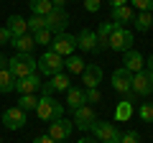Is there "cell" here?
I'll list each match as a JSON object with an SVG mask.
<instances>
[{
    "label": "cell",
    "instance_id": "cell-44",
    "mask_svg": "<svg viewBox=\"0 0 153 143\" xmlns=\"http://www.w3.org/2000/svg\"><path fill=\"white\" fill-rule=\"evenodd\" d=\"M151 16H153V10H151Z\"/></svg>",
    "mask_w": 153,
    "mask_h": 143
},
{
    "label": "cell",
    "instance_id": "cell-38",
    "mask_svg": "<svg viewBox=\"0 0 153 143\" xmlns=\"http://www.w3.org/2000/svg\"><path fill=\"white\" fill-rule=\"evenodd\" d=\"M112 8H120V5H130V0H110Z\"/></svg>",
    "mask_w": 153,
    "mask_h": 143
},
{
    "label": "cell",
    "instance_id": "cell-16",
    "mask_svg": "<svg viewBox=\"0 0 153 143\" xmlns=\"http://www.w3.org/2000/svg\"><path fill=\"white\" fill-rule=\"evenodd\" d=\"M100 82H102V66L87 64V66H84V72H82V84L87 89H92V87H100Z\"/></svg>",
    "mask_w": 153,
    "mask_h": 143
},
{
    "label": "cell",
    "instance_id": "cell-28",
    "mask_svg": "<svg viewBox=\"0 0 153 143\" xmlns=\"http://www.w3.org/2000/svg\"><path fill=\"white\" fill-rule=\"evenodd\" d=\"M133 26L138 28V31H148V28L153 26V16L151 13H135V21H133Z\"/></svg>",
    "mask_w": 153,
    "mask_h": 143
},
{
    "label": "cell",
    "instance_id": "cell-26",
    "mask_svg": "<svg viewBox=\"0 0 153 143\" xmlns=\"http://www.w3.org/2000/svg\"><path fill=\"white\" fill-rule=\"evenodd\" d=\"M115 23H102V26L97 28V49H107V41H110V33H112Z\"/></svg>",
    "mask_w": 153,
    "mask_h": 143
},
{
    "label": "cell",
    "instance_id": "cell-10",
    "mask_svg": "<svg viewBox=\"0 0 153 143\" xmlns=\"http://www.w3.org/2000/svg\"><path fill=\"white\" fill-rule=\"evenodd\" d=\"M28 123V115L21 110V107H8L5 112H3V125L8 128V130H21V128H26Z\"/></svg>",
    "mask_w": 153,
    "mask_h": 143
},
{
    "label": "cell",
    "instance_id": "cell-31",
    "mask_svg": "<svg viewBox=\"0 0 153 143\" xmlns=\"http://www.w3.org/2000/svg\"><path fill=\"white\" fill-rule=\"evenodd\" d=\"M33 39H36L38 46H49L51 39H54V33H51L49 28H44V31H36V33H33Z\"/></svg>",
    "mask_w": 153,
    "mask_h": 143
},
{
    "label": "cell",
    "instance_id": "cell-41",
    "mask_svg": "<svg viewBox=\"0 0 153 143\" xmlns=\"http://www.w3.org/2000/svg\"><path fill=\"white\" fill-rule=\"evenodd\" d=\"M76 143H97V141H94V138H79Z\"/></svg>",
    "mask_w": 153,
    "mask_h": 143
},
{
    "label": "cell",
    "instance_id": "cell-30",
    "mask_svg": "<svg viewBox=\"0 0 153 143\" xmlns=\"http://www.w3.org/2000/svg\"><path fill=\"white\" fill-rule=\"evenodd\" d=\"M138 115H140L143 123H153V102H143L138 107Z\"/></svg>",
    "mask_w": 153,
    "mask_h": 143
},
{
    "label": "cell",
    "instance_id": "cell-9",
    "mask_svg": "<svg viewBox=\"0 0 153 143\" xmlns=\"http://www.w3.org/2000/svg\"><path fill=\"white\" fill-rule=\"evenodd\" d=\"M110 82H112V89H115V92H120V95H130L133 92V74L125 69V66L115 69Z\"/></svg>",
    "mask_w": 153,
    "mask_h": 143
},
{
    "label": "cell",
    "instance_id": "cell-1",
    "mask_svg": "<svg viewBox=\"0 0 153 143\" xmlns=\"http://www.w3.org/2000/svg\"><path fill=\"white\" fill-rule=\"evenodd\" d=\"M64 105L56 102L54 95H41L38 97V105H36V118L38 120H44V123H54L59 120V118H64Z\"/></svg>",
    "mask_w": 153,
    "mask_h": 143
},
{
    "label": "cell",
    "instance_id": "cell-23",
    "mask_svg": "<svg viewBox=\"0 0 153 143\" xmlns=\"http://www.w3.org/2000/svg\"><path fill=\"white\" fill-rule=\"evenodd\" d=\"M28 5H31L33 16H44V18L54 10V3H51V0H28Z\"/></svg>",
    "mask_w": 153,
    "mask_h": 143
},
{
    "label": "cell",
    "instance_id": "cell-7",
    "mask_svg": "<svg viewBox=\"0 0 153 143\" xmlns=\"http://www.w3.org/2000/svg\"><path fill=\"white\" fill-rule=\"evenodd\" d=\"M133 95H140V97L153 95V72L143 69L133 74Z\"/></svg>",
    "mask_w": 153,
    "mask_h": 143
},
{
    "label": "cell",
    "instance_id": "cell-39",
    "mask_svg": "<svg viewBox=\"0 0 153 143\" xmlns=\"http://www.w3.org/2000/svg\"><path fill=\"white\" fill-rule=\"evenodd\" d=\"M5 66H8V56L0 54V69H5Z\"/></svg>",
    "mask_w": 153,
    "mask_h": 143
},
{
    "label": "cell",
    "instance_id": "cell-20",
    "mask_svg": "<svg viewBox=\"0 0 153 143\" xmlns=\"http://www.w3.org/2000/svg\"><path fill=\"white\" fill-rule=\"evenodd\" d=\"M10 44L16 49V54H31L33 46H36V39H33V33H26V36H16Z\"/></svg>",
    "mask_w": 153,
    "mask_h": 143
},
{
    "label": "cell",
    "instance_id": "cell-11",
    "mask_svg": "<svg viewBox=\"0 0 153 143\" xmlns=\"http://www.w3.org/2000/svg\"><path fill=\"white\" fill-rule=\"evenodd\" d=\"M69 26V13L64 10V8H54V10L46 16V28H49L51 33H64V28Z\"/></svg>",
    "mask_w": 153,
    "mask_h": 143
},
{
    "label": "cell",
    "instance_id": "cell-19",
    "mask_svg": "<svg viewBox=\"0 0 153 143\" xmlns=\"http://www.w3.org/2000/svg\"><path fill=\"white\" fill-rule=\"evenodd\" d=\"M135 21V10L130 5H120V8H112V23L115 26H125V23Z\"/></svg>",
    "mask_w": 153,
    "mask_h": 143
},
{
    "label": "cell",
    "instance_id": "cell-42",
    "mask_svg": "<svg viewBox=\"0 0 153 143\" xmlns=\"http://www.w3.org/2000/svg\"><path fill=\"white\" fill-rule=\"evenodd\" d=\"M146 64H148V72H153V56H151V59H146Z\"/></svg>",
    "mask_w": 153,
    "mask_h": 143
},
{
    "label": "cell",
    "instance_id": "cell-17",
    "mask_svg": "<svg viewBox=\"0 0 153 143\" xmlns=\"http://www.w3.org/2000/svg\"><path fill=\"white\" fill-rule=\"evenodd\" d=\"M82 105H87V92L79 87H69L66 89V110H79Z\"/></svg>",
    "mask_w": 153,
    "mask_h": 143
},
{
    "label": "cell",
    "instance_id": "cell-32",
    "mask_svg": "<svg viewBox=\"0 0 153 143\" xmlns=\"http://www.w3.org/2000/svg\"><path fill=\"white\" fill-rule=\"evenodd\" d=\"M130 8L133 10L138 8V13H151L153 10V0H130Z\"/></svg>",
    "mask_w": 153,
    "mask_h": 143
},
{
    "label": "cell",
    "instance_id": "cell-45",
    "mask_svg": "<svg viewBox=\"0 0 153 143\" xmlns=\"http://www.w3.org/2000/svg\"><path fill=\"white\" fill-rule=\"evenodd\" d=\"M0 143H3V141H0Z\"/></svg>",
    "mask_w": 153,
    "mask_h": 143
},
{
    "label": "cell",
    "instance_id": "cell-27",
    "mask_svg": "<svg viewBox=\"0 0 153 143\" xmlns=\"http://www.w3.org/2000/svg\"><path fill=\"white\" fill-rule=\"evenodd\" d=\"M36 105H38L36 95H18V107L23 112H36Z\"/></svg>",
    "mask_w": 153,
    "mask_h": 143
},
{
    "label": "cell",
    "instance_id": "cell-12",
    "mask_svg": "<svg viewBox=\"0 0 153 143\" xmlns=\"http://www.w3.org/2000/svg\"><path fill=\"white\" fill-rule=\"evenodd\" d=\"M71 130H74V123L71 120H64V118H59V120L49 123V136L54 138V141H66V138L71 136Z\"/></svg>",
    "mask_w": 153,
    "mask_h": 143
},
{
    "label": "cell",
    "instance_id": "cell-33",
    "mask_svg": "<svg viewBox=\"0 0 153 143\" xmlns=\"http://www.w3.org/2000/svg\"><path fill=\"white\" fill-rule=\"evenodd\" d=\"M120 143H140V136H138V130H128L120 136Z\"/></svg>",
    "mask_w": 153,
    "mask_h": 143
},
{
    "label": "cell",
    "instance_id": "cell-24",
    "mask_svg": "<svg viewBox=\"0 0 153 143\" xmlns=\"http://www.w3.org/2000/svg\"><path fill=\"white\" fill-rule=\"evenodd\" d=\"M0 92L8 95V92H16V77L10 74V69H0Z\"/></svg>",
    "mask_w": 153,
    "mask_h": 143
},
{
    "label": "cell",
    "instance_id": "cell-18",
    "mask_svg": "<svg viewBox=\"0 0 153 143\" xmlns=\"http://www.w3.org/2000/svg\"><path fill=\"white\" fill-rule=\"evenodd\" d=\"M123 66H125L130 74H135V72H143V66H146V59H143L140 51H125V59H123Z\"/></svg>",
    "mask_w": 153,
    "mask_h": 143
},
{
    "label": "cell",
    "instance_id": "cell-8",
    "mask_svg": "<svg viewBox=\"0 0 153 143\" xmlns=\"http://www.w3.org/2000/svg\"><path fill=\"white\" fill-rule=\"evenodd\" d=\"M74 123L79 130H92V125L97 123V112H94L92 105H82L79 110H74Z\"/></svg>",
    "mask_w": 153,
    "mask_h": 143
},
{
    "label": "cell",
    "instance_id": "cell-5",
    "mask_svg": "<svg viewBox=\"0 0 153 143\" xmlns=\"http://www.w3.org/2000/svg\"><path fill=\"white\" fill-rule=\"evenodd\" d=\"M51 51L54 54H59V56H71L76 51V36H71V33H56L54 39H51Z\"/></svg>",
    "mask_w": 153,
    "mask_h": 143
},
{
    "label": "cell",
    "instance_id": "cell-14",
    "mask_svg": "<svg viewBox=\"0 0 153 143\" xmlns=\"http://www.w3.org/2000/svg\"><path fill=\"white\" fill-rule=\"evenodd\" d=\"M71 87L69 77H66L64 72H59V74H54V77H49V82L44 84V95H54V92H66V89Z\"/></svg>",
    "mask_w": 153,
    "mask_h": 143
},
{
    "label": "cell",
    "instance_id": "cell-29",
    "mask_svg": "<svg viewBox=\"0 0 153 143\" xmlns=\"http://www.w3.org/2000/svg\"><path fill=\"white\" fill-rule=\"evenodd\" d=\"M44 28H46V18L44 16H33V13H31V18H28V33L44 31Z\"/></svg>",
    "mask_w": 153,
    "mask_h": 143
},
{
    "label": "cell",
    "instance_id": "cell-25",
    "mask_svg": "<svg viewBox=\"0 0 153 143\" xmlns=\"http://www.w3.org/2000/svg\"><path fill=\"white\" fill-rule=\"evenodd\" d=\"M84 66H87V61H84L82 56H76V54H71V56L64 59V69H69L71 74H82Z\"/></svg>",
    "mask_w": 153,
    "mask_h": 143
},
{
    "label": "cell",
    "instance_id": "cell-21",
    "mask_svg": "<svg viewBox=\"0 0 153 143\" xmlns=\"http://www.w3.org/2000/svg\"><path fill=\"white\" fill-rule=\"evenodd\" d=\"M5 28H8V31L13 33V39H16V36H26V33H28V21H26V18H21V16H16V13H13V16L8 18Z\"/></svg>",
    "mask_w": 153,
    "mask_h": 143
},
{
    "label": "cell",
    "instance_id": "cell-43",
    "mask_svg": "<svg viewBox=\"0 0 153 143\" xmlns=\"http://www.w3.org/2000/svg\"><path fill=\"white\" fill-rule=\"evenodd\" d=\"M110 143H120V141H110Z\"/></svg>",
    "mask_w": 153,
    "mask_h": 143
},
{
    "label": "cell",
    "instance_id": "cell-15",
    "mask_svg": "<svg viewBox=\"0 0 153 143\" xmlns=\"http://www.w3.org/2000/svg\"><path fill=\"white\" fill-rule=\"evenodd\" d=\"M76 49L82 51H100L97 49V31H92V28H84V31H79V36H76Z\"/></svg>",
    "mask_w": 153,
    "mask_h": 143
},
{
    "label": "cell",
    "instance_id": "cell-22",
    "mask_svg": "<svg viewBox=\"0 0 153 143\" xmlns=\"http://www.w3.org/2000/svg\"><path fill=\"white\" fill-rule=\"evenodd\" d=\"M130 95H128L123 102H117V107H115V120H117V123H125V120L133 118V97H130Z\"/></svg>",
    "mask_w": 153,
    "mask_h": 143
},
{
    "label": "cell",
    "instance_id": "cell-35",
    "mask_svg": "<svg viewBox=\"0 0 153 143\" xmlns=\"http://www.w3.org/2000/svg\"><path fill=\"white\" fill-rule=\"evenodd\" d=\"M10 41H13V33L8 31V28H0V46L10 44Z\"/></svg>",
    "mask_w": 153,
    "mask_h": 143
},
{
    "label": "cell",
    "instance_id": "cell-4",
    "mask_svg": "<svg viewBox=\"0 0 153 143\" xmlns=\"http://www.w3.org/2000/svg\"><path fill=\"white\" fill-rule=\"evenodd\" d=\"M64 69V56L54 54V51H46V54L38 56V72L41 74H46V77H54V74H59V72Z\"/></svg>",
    "mask_w": 153,
    "mask_h": 143
},
{
    "label": "cell",
    "instance_id": "cell-34",
    "mask_svg": "<svg viewBox=\"0 0 153 143\" xmlns=\"http://www.w3.org/2000/svg\"><path fill=\"white\" fill-rule=\"evenodd\" d=\"M84 92H87V105H89V102H100V100H102V92H100V87L84 89Z\"/></svg>",
    "mask_w": 153,
    "mask_h": 143
},
{
    "label": "cell",
    "instance_id": "cell-40",
    "mask_svg": "<svg viewBox=\"0 0 153 143\" xmlns=\"http://www.w3.org/2000/svg\"><path fill=\"white\" fill-rule=\"evenodd\" d=\"M51 3H54V8H64L66 5V0H51Z\"/></svg>",
    "mask_w": 153,
    "mask_h": 143
},
{
    "label": "cell",
    "instance_id": "cell-37",
    "mask_svg": "<svg viewBox=\"0 0 153 143\" xmlns=\"http://www.w3.org/2000/svg\"><path fill=\"white\" fill-rule=\"evenodd\" d=\"M33 143H59V141H54V138L46 133V136H38V138H33Z\"/></svg>",
    "mask_w": 153,
    "mask_h": 143
},
{
    "label": "cell",
    "instance_id": "cell-36",
    "mask_svg": "<svg viewBox=\"0 0 153 143\" xmlns=\"http://www.w3.org/2000/svg\"><path fill=\"white\" fill-rule=\"evenodd\" d=\"M100 5H102V0H84V8H87L89 13H97Z\"/></svg>",
    "mask_w": 153,
    "mask_h": 143
},
{
    "label": "cell",
    "instance_id": "cell-6",
    "mask_svg": "<svg viewBox=\"0 0 153 143\" xmlns=\"http://www.w3.org/2000/svg\"><path fill=\"white\" fill-rule=\"evenodd\" d=\"M92 138L97 143H110V141H120V133H117V128L112 125V123L107 120H97L92 125Z\"/></svg>",
    "mask_w": 153,
    "mask_h": 143
},
{
    "label": "cell",
    "instance_id": "cell-13",
    "mask_svg": "<svg viewBox=\"0 0 153 143\" xmlns=\"http://www.w3.org/2000/svg\"><path fill=\"white\" fill-rule=\"evenodd\" d=\"M41 87H44V82H41L38 74H28L23 79H16V92L18 95H36Z\"/></svg>",
    "mask_w": 153,
    "mask_h": 143
},
{
    "label": "cell",
    "instance_id": "cell-2",
    "mask_svg": "<svg viewBox=\"0 0 153 143\" xmlns=\"http://www.w3.org/2000/svg\"><path fill=\"white\" fill-rule=\"evenodd\" d=\"M8 69H10V74L16 79H23V77H28V74H36L38 59L33 54H13L10 59H8Z\"/></svg>",
    "mask_w": 153,
    "mask_h": 143
},
{
    "label": "cell",
    "instance_id": "cell-3",
    "mask_svg": "<svg viewBox=\"0 0 153 143\" xmlns=\"http://www.w3.org/2000/svg\"><path fill=\"white\" fill-rule=\"evenodd\" d=\"M133 31L125 26H115L112 33H110V41H107V49L110 51H130L133 49Z\"/></svg>",
    "mask_w": 153,
    "mask_h": 143
}]
</instances>
